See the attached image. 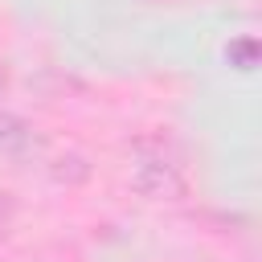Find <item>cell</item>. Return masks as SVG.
I'll list each match as a JSON object with an SVG mask.
<instances>
[{"mask_svg":"<svg viewBox=\"0 0 262 262\" xmlns=\"http://www.w3.org/2000/svg\"><path fill=\"white\" fill-rule=\"evenodd\" d=\"M20 147H29V127L16 115L0 111V151H20Z\"/></svg>","mask_w":262,"mask_h":262,"instance_id":"cell-1","label":"cell"},{"mask_svg":"<svg viewBox=\"0 0 262 262\" xmlns=\"http://www.w3.org/2000/svg\"><path fill=\"white\" fill-rule=\"evenodd\" d=\"M0 221H4V213H0Z\"/></svg>","mask_w":262,"mask_h":262,"instance_id":"cell-2","label":"cell"}]
</instances>
